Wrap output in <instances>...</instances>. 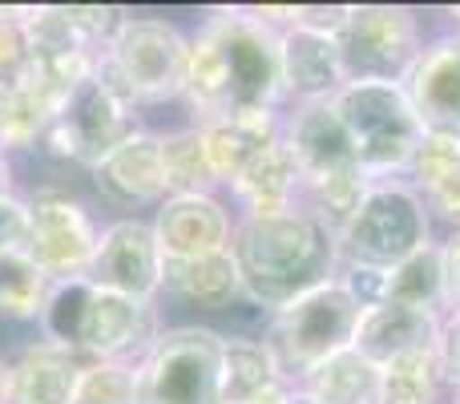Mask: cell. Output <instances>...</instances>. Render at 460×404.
Returning <instances> with one entry per match:
<instances>
[{
	"instance_id": "obj_1",
	"label": "cell",
	"mask_w": 460,
	"mask_h": 404,
	"mask_svg": "<svg viewBox=\"0 0 460 404\" xmlns=\"http://www.w3.org/2000/svg\"><path fill=\"white\" fill-rule=\"evenodd\" d=\"M279 29L259 8H226L199 24L186 69V110L194 121L283 110Z\"/></svg>"
},
{
	"instance_id": "obj_2",
	"label": "cell",
	"mask_w": 460,
	"mask_h": 404,
	"mask_svg": "<svg viewBox=\"0 0 460 404\" xmlns=\"http://www.w3.org/2000/svg\"><path fill=\"white\" fill-rule=\"evenodd\" d=\"M230 255L243 275V300L267 316L311 287L327 283L340 267L335 235L307 211L238 219Z\"/></svg>"
},
{
	"instance_id": "obj_3",
	"label": "cell",
	"mask_w": 460,
	"mask_h": 404,
	"mask_svg": "<svg viewBox=\"0 0 460 404\" xmlns=\"http://www.w3.org/2000/svg\"><path fill=\"white\" fill-rule=\"evenodd\" d=\"M158 303H137L81 279L53 283L37 319V336L81 360H121L142 364L162 336Z\"/></svg>"
},
{
	"instance_id": "obj_4",
	"label": "cell",
	"mask_w": 460,
	"mask_h": 404,
	"mask_svg": "<svg viewBox=\"0 0 460 404\" xmlns=\"http://www.w3.org/2000/svg\"><path fill=\"white\" fill-rule=\"evenodd\" d=\"M190 40L170 16L126 13L97 53V73L134 105L150 113L158 105H182L186 110V69H190Z\"/></svg>"
},
{
	"instance_id": "obj_5",
	"label": "cell",
	"mask_w": 460,
	"mask_h": 404,
	"mask_svg": "<svg viewBox=\"0 0 460 404\" xmlns=\"http://www.w3.org/2000/svg\"><path fill=\"white\" fill-rule=\"evenodd\" d=\"M343 130L351 138L356 162L367 178H392L408 175L416 150L429 138V126L420 121L412 97L404 85L388 81H348L332 97Z\"/></svg>"
},
{
	"instance_id": "obj_6",
	"label": "cell",
	"mask_w": 460,
	"mask_h": 404,
	"mask_svg": "<svg viewBox=\"0 0 460 404\" xmlns=\"http://www.w3.org/2000/svg\"><path fill=\"white\" fill-rule=\"evenodd\" d=\"M142 130V113L97 73H85L61 102L53 105L45 130L37 138V154L57 166L93 170L105 154H113L129 134Z\"/></svg>"
},
{
	"instance_id": "obj_7",
	"label": "cell",
	"mask_w": 460,
	"mask_h": 404,
	"mask_svg": "<svg viewBox=\"0 0 460 404\" xmlns=\"http://www.w3.org/2000/svg\"><path fill=\"white\" fill-rule=\"evenodd\" d=\"M359 316H364V308L356 303V295L340 283V275H332L327 283L311 287L299 300L270 311L267 328H262V340L275 352L279 368H283V376L295 389V381L307 368L323 364L327 356L351 348Z\"/></svg>"
},
{
	"instance_id": "obj_8",
	"label": "cell",
	"mask_w": 460,
	"mask_h": 404,
	"mask_svg": "<svg viewBox=\"0 0 460 404\" xmlns=\"http://www.w3.org/2000/svg\"><path fill=\"white\" fill-rule=\"evenodd\" d=\"M223 344L210 324H166L137 364V404H223Z\"/></svg>"
},
{
	"instance_id": "obj_9",
	"label": "cell",
	"mask_w": 460,
	"mask_h": 404,
	"mask_svg": "<svg viewBox=\"0 0 460 404\" xmlns=\"http://www.w3.org/2000/svg\"><path fill=\"white\" fill-rule=\"evenodd\" d=\"M429 243H437V238H432V219L424 211L420 194L408 183H392V178H376L359 211L335 235L340 263L376 271L400 267L408 255H416Z\"/></svg>"
},
{
	"instance_id": "obj_10",
	"label": "cell",
	"mask_w": 460,
	"mask_h": 404,
	"mask_svg": "<svg viewBox=\"0 0 460 404\" xmlns=\"http://www.w3.org/2000/svg\"><path fill=\"white\" fill-rule=\"evenodd\" d=\"M429 45V21L404 4H351L340 32L348 81L404 85Z\"/></svg>"
},
{
	"instance_id": "obj_11",
	"label": "cell",
	"mask_w": 460,
	"mask_h": 404,
	"mask_svg": "<svg viewBox=\"0 0 460 404\" xmlns=\"http://www.w3.org/2000/svg\"><path fill=\"white\" fill-rule=\"evenodd\" d=\"M97 238H102V227L77 194H69L65 186H40L37 194H29L24 251L53 283L85 275L97 255Z\"/></svg>"
},
{
	"instance_id": "obj_12",
	"label": "cell",
	"mask_w": 460,
	"mask_h": 404,
	"mask_svg": "<svg viewBox=\"0 0 460 404\" xmlns=\"http://www.w3.org/2000/svg\"><path fill=\"white\" fill-rule=\"evenodd\" d=\"M89 283L137 303L162 300V251L146 214L137 219H110L97 238V255L85 271Z\"/></svg>"
},
{
	"instance_id": "obj_13",
	"label": "cell",
	"mask_w": 460,
	"mask_h": 404,
	"mask_svg": "<svg viewBox=\"0 0 460 404\" xmlns=\"http://www.w3.org/2000/svg\"><path fill=\"white\" fill-rule=\"evenodd\" d=\"M89 186L105 206L126 211V219H137V211H158L170 199L166 170H162V142L150 130H137L113 154H105L89 170Z\"/></svg>"
},
{
	"instance_id": "obj_14",
	"label": "cell",
	"mask_w": 460,
	"mask_h": 404,
	"mask_svg": "<svg viewBox=\"0 0 460 404\" xmlns=\"http://www.w3.org/2000/svg\"><path fill=\"white\" fill-rule=\"evenodd\" d=\"M162 259H202V255L230 251L238 214L223 194H170L150 214Z\"/></svg>"
},
{
	"instance_id": "obj_15",
	"label": "cell",
	"mask_w": 460,
	"mask_h": 404,
	"mask_svg": "<svg viewBox=\"0 0 460 404\" xmlns=\"http://www.w3.org/2000/svg\"><path fill=\"white\" fill-rule=\"evenodd\" d=\"M279 138L291 150L303 183H323V178L359 170L351 138L332 102L283 105V130H279Z\"/></svg>"
},
{
	"instance_id": "obj_16",
	"label": "cell",
	"mask_w": 460,
	"mask_h": 404,
	"mask_svg": "<svg viewBox=\"0 0 460 404\" xmlns=\"http://www.w3.org/2000/svg\"><path fill=\"white\" fill-rule=\"evenodd\" d=\"M279 73H283L287 105L332 102V97L348 85L340 37H327V32H315V29H299V24L279 29Z\"/></svg>"
},
{
	"instance_id": "obj_17",
	"label": "cell",
	"mask_w": 460,
	"mask_h": 404,
	"mask_svg": "<svg viewBox=\"0 0 460 404\" xmlns=\"http://www.w3.org/2000/svg\"><path fill=\"white\" fill-rule=\"evenodd\" d=\"M162 295L194 311V324H218L243 300V275L230 251L202 259H162Z\"/></svg>"
},
{
	"instance_id": "obj_18",
	"label": "cell",
	"mask_w": 460,
	"mask_h": 404,
	"mask_svg": "<svg viewBox=\"0 0 460 404\" xmlns=\"http://www.w3.org/2000/svg\"><path fill=\"white\" fill-rule=\"evenodd\" d=\"M81 368V356L37 336L4 364V404H73Z\"/></svg>"
},
{
	"instance_id": "obj_19",
	"label": "cell",
	"mask_w": 460,
	"mask_h": 404,
	"mask_svg": "<svg viewBox=\"0 0 460 404\" xmlns=\"http://www.w3.org/2000/svg\"><path fill=\"white\" fill-rule=\"evenodd\" d=\"M223 199L230 202V211L238 219H259V214H287L299 211L303 199V175L295 166L291 150L279 142H270L243 175L223 191Z\"/></svg>"
},
{
	"instance_id": "obj_20",
	"label": "cell",
	"mask_w": 460,
	"mask_h": 404,
	"mask_svg": "<svg viewBox=\"0 0 460 404\" xmlns=\"http://www.w3.org/2000/svg\"><path fill=\"white\" fill-rule=\"evenodd\" d=\"M440 319L432 311H416L404 303H372V308L359 316L356 340L351 348L359 356H367L376 368L388 364V360L412 356V352H437V336H440Z\"/></svg>"
},
{
	"instance_id": "obj_21",
	"label": "cell",
	"mask_w": 460,
	"mask_h": 404,
	"mask_svg": "<svg viewBox=\"0 0 460 404\" xmlns=\"http://www.w3.org/2000/svg\"><path fill=\"white\" fill-rule=\"evenodd\" d=\"M408 186L420 194L432 227H445L448 235L460 230V134L429 130L408 166Z\"/></svg>"
},
{
	"instance_id": "obj_22",
	"label": "cell",
	"mask_w": 460,
	"mask_h": 404,
	"mask_svg": "<svg viewBox=\"0 0 460 404\" xmlns=\"http://www.w3.org/2000/svg\"><path fill=\"white\" fill-rule=\"evenodd\" d=\"M199 130H202V146H207V158H210V170H215L218 191H226L270 142H279L283 110L234 113V118L199 121Z\"/></svg>"
},
{
	"instance_id": "obj_23",
	"label": "cell",
	"mask_w": 460,
	"mask_h": 404,
	"mask_svg": "<svg viewBox=\"0 0 460 404\" xmlns=\"http://www.w3.org/2000/svg\"><path fill=\"white\" fill-rule=\"evenodd\" d=\"M223 404L283 400L295 392L262 336H223Z\"/></svg>"
},
{
	"instance_id": "obj_24",
	"label": "cell",
	"mask_w": 460,
	"mask_h": 404,
	"mask_svg": "<svg viewBox=\"0 0 460 404\" xmlns=\"http://www.w3.org/2000/svg\"><path fill=\"white\" fill-rule=\"evenodd\" d=\"M295 392L311 404H376L380 397V368L356 348L327 356L295 381Z\"/></svg>"
},
{
	"instance_id": "obj_25",
	"label": "cell",
	"mask_w": 460,
	"mask_h": 404,
	"mask_svg": "<svg viewBox=\"0 0 460 404\" xmlns=\"http://www.w3.org/2000/svg\"><path fill=\"white\" fill-rule=\"evenodd\" d=\"M158 142H162V170H166L170 194H223L215 183V170H210L199 121L158 130Z\"/></svg>"
},
{
	"instance_id": "obj_26",
	"label": "cell",
	"mask_w": 460,
	"mask_h": 404,
	"mask_svg": "<svg viewBox=\"0 0 460 404\" xmlns=\"http://www.w3.org/2000/svg\"><path fill=\"white\" fill-rule=\"evenodd\" d=\"M53 279L29 259V251H0V324L37 328Z\"/></svg>"
},
{
	"instance_id": "obj_27",
	"label": "cell",
	"mask_w": 460,
	"mask_h": 404,
	"mask_svg": "<svg viewBox=\"0 0 460 404\" xmlns=\"http://www.w3.org/2000/svg\"><path fill=\"white\" fill-rule=\"evenodd\" d=\"M384 300L404 303V308H416V311H432V316H445V259H440V243L420 247V251L408 255L400 267H392Z\"/></svg>"
},
{
	"instance_id": "obj_28",
	"label": "cell",
	"mask_w": 460,
	"mask_h": 404,
	"mask_svg": "<svg viewBox=\"0 0 460 404\" xmlns=\"http://www.w3.org/2000/svg\"><path fill=\"white\" fill-rule=\"evenodd\" d=\"M445 373L437 352H412L380 364V397L376 404H445Z\"/></svg>"
},
{
	"instance_id": "obj_29",
	"label": "cell",
	"mask_w": 460,
	"mask_h": 404,
	"mask_svg": "<svg viewBox=\"0 0 460 404\" xmlns=\"http://www.w3.org/2000/svg\"><path fill=\"white\" fill-rule=\"evenodd\" d=\"M73 404H137V364L85 360Z\"/></svg>"
},
{
	"instance_id": "obj_30",
	"label": "cell",
	"mask_w": 460,
	"mask_h": 404,
	"mask_svg": "<svg viewBox=\"0 0 460 404\" xmlns=\"http://www.w3.org/2000/svg\"><path fill=\"white\" fill-rule=\"evenodd\" d=\"M29 243V194L0 199V251H24Z\"/></svg>"
},
{
	"instance_id": "obj_31",
	"label": "cell",
	"mask_w": 460,
	"mask_h": 404,
	"mask_svg": "<svg viewBox=\"0 0 460 404\" xmlns=\"http://www.w3.org/2000/svg\"><path fill=\"white\" fill-rule=\"evenodd\" d=\"M437 360H440V373H445V384H460V311H448L440 319Z\"/></svg>"
},
{
	"instance_id": "obj_32",
	"label": "cell",
	"mask_w": 460,
	"mask_h": 404,
	"mask_svg": "<svg viewBox=\"0 0 460 404\" xmlns=\"http://www.w3.org/2000/svg\"><path fill=\"white\" fill-rule=\"evenodd\" d=\"M440 259H445V316L460 311V230L440 238Z\"/></svg>"
},
{
	"instance_id": "obj_33",
	"label": "cell",
	"mask_w": 460,
	"mask_h": 404,
	"mask_svg": "<svg viewBox=\"0 0 460 404\" xmlns=\"http://www.w3.org/2000/svg\"><path fill=\"white\" fill-rule=\"evenodd\" d=\"M16 194V158L8 150H0V199Z\"/></svg>"
},
{
	"instance_id": "obj_34",
	"label": "cell",
	"mask_w": 460,
	"mask_h": 404,
	"mask_svg": "<svg viewBox=\"0 0 460 404\" xmlns=\"http://www.w3.org/2000/svg\"><path fill=\"white\" fill-rule=\"evenodd\" d=\"M445 404H460V384H448V392H445Z\"/></svg>"
},
{
	"instance_id": "obj_35",
	"label": "cell",
	"mask_w": 460,
	"mask_h": 404,
	"mask_svg": "<svg viewBox=\"0 0 460 404\" xmlns=\"http://www.w3.org/2000/svg\"><path fill=\"white\" fill-rule=\"evenodd\" d=\"M448 16H453V29L460 32V4H456V8H448Z\"/></svg>"
},
{
	"instance_id": "obj_36",
	"label": "cell",
	"mask_w": 460,
	"mask_h": 404,
	"mask_svg": "<svg viewBox=\"0 0 460 404\" xmlns=\"http://www.w3.org/2000/svg\"><path fill=\"white\" fill-rule=\"evenodd\" d=\"M287 404H311V400H303L299 392H291V397H287Z\"/></svg>"
},
{
	"instance_id": "obj_37",
	"label": "cell",
	"mask_w": 460,
	"mask_h": 404,
	"mask_svg": "<svg viewBox=\"0 0 460 404\" xmlns=\"http://www.w3.org/2000/svg\"><path fill=\"white\" fill-rule=\"evenodd\" d=\"M0 404H4V364H0Z\"/></svg>"
}]
</instances>
